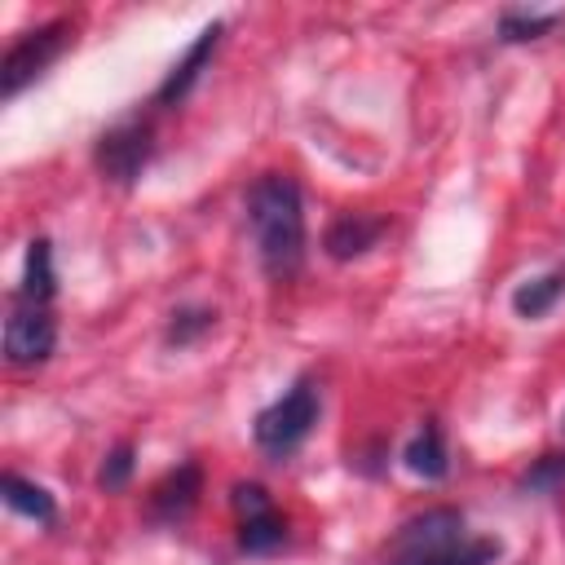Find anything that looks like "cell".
I'll list each match as a JSON object with an SVG mask.
<instances>
[{"instance_id": "6da1fadb", "label": "cell", "mask_w": 565, "mask_h": 565, "mask_svg": "<svg viewBox=\"0 0 565 565\" xmlns=\"http://www.w3.org/2000/svg\"><path fill=\"white\" fill-rule=\"evenodd\" d=\"M247 221L260 247V265L269 278H291L305 260V212H300V190L291 177H260L247 199Z\"/></svg>"}, {"instance_id": "7a4b0ae2", "label": "cell", "mask_w": 565, "mask_h": 565, "mask_svg": "<svg viewBox=\"0 0 565 565\" xmlns=\"http://www.w3.org/2000/svg\"><path fill=\"white\" fill-rule=\"evenodd\" d=\"M318 424V388L309 380H300L291 393H282L274 406H265L256 415V441L274 455L300 446L309 437V428Z\"/></svg>"}, {"instance_id": "3957f363", "label": "cell", "mask_w": 565, "mask_h": 565, "mask_svg": "<svg viewBox=\"0 0 565 565\" xmlns=\"http://www.w3.org/2000/svg\"><path fill=\"white\" fill-rule=\"evenodd\" d=\"M66 40H71V22H49V26H40V31H26V35L4 53V62H0V97H4V102L18 97V93L66 49Z\"/></svg>"}, {"instance_id": "277c9868", "label": "cell", "mask_w": 565, "mask_h": 565, "mask_svg": "<svg viewBox=\"0 0 565 565\" xmlns=\"http://www.w3.org/2000/svg\"><path fill=\"white\" fill-rule=\"evenodd\" d=\"M53 344H57V322L40 305H22V309L9 313V322H4V358H9V366L49 362Z\"/></svg>"}, {"instance_id": "5b68a950", "label": "cell", "mask_w": 565, "mask_h": 565, "mask_svg": "<svg viewBox=\"0 0 565 565\" xmlns=\"http://www.w3.org/2000/svg\"><path fill=\"white\" fill-rule=\"evenodd\" d=\"M150 159V128L146 124H115L97 141V168L115 185H132Z\"/></svg>"}, {"instance_id": "8992f818", "label": "cell", "mask_w": 565, "mask_h": 565, "mask_svg": "<svg viewBox=\"0 0 565 565\" xmlns=\"http://www.w3.org/2000/svg\"><path fill=\"white\" fill-rule=\"evenodd\" d=\"M459 539H468V534H463V516H459L455 508H433V512H424V516H415V521H406V525L397 530L393 552L450 547V543H459Z\"/></svg>"}, {"instance_id": "52a82bcc", "label": "cell", "mask_w": 565, "mask_h": 565, "mask_svg": "<svg viewBox=\"0 0 565 565\" xmlns=\"http://www.w3.org/2000/svg\"><path fill=\"white\" fill-rule=\"evenodd\" d=\"M199 490H203L199 463H177V468L150 490V512H154L159 521H181V516L199 503Z\"/></svg>"}, {"instance_id": "ba28073f", "label": "cell", "mask_w": 565, "mask_h": 565, "mask_svg": "<svg viewBox=\"0 0 565 565\" xmlns=\"http://www.w3.org/2000/svg\"><path fill=\"white\" fill-rule=\"evenodd\" d=\"M216 40H221V22H212V26H203L199 31V40L190 44V53L168 71V79L159 84V102L163 106H172V102H181L190 88H194V79H199V71L207 66V57H212V49H216Z\"/></svg>"}, {"instance_id": "9c48e42d", "label": "cell", "mask_w": 565, "mask_h": 565, "mask_svg": "<svg viewBox=\"0 0 565 565\" xmlns=\"http://www.w3.org/2000/svg\"><path fill=\"white\" fill-rule=\"evenodd\" d=\"M499 556V539H459L450 547H424V552H393L388 565H490Z\"/></svg>"}, {"instance_id": "30bf717a", "label": "cell", "mask_w": 565, "mask_h": 565, "mask_svg": "<svg viewBox=\"0 0 565 565\" xmlns=\"http://www.w3.org/2000/svg\"><path fill=\"white\" fill-rule=\"evenodd\" d=\"M380 234H384V221H380V216L349 212V216H340V221L327 230V252H331L335 260H353V256H362L366 247H375Z\"/></svg>"}, {"instance_id": "8fae6325", "label": "cell", "mask_w": 565, "mask_h": 565, "mask_svg": "<svg viewBox=\"0 0 565 565\" xmlns=\"http://www.w3.org/2000/svg\"><path fill=\"white\" fill-rule=\"evenodd\" d=\"M0 494H4V503H9L13 512H22V516H31V521H40V525H53V516H57L53 494H49L44 486H35V481L18 477V472H4Z\"/></svg>"}, {"instance_id": "7c38bea8", "label": "cell", "mask_w": 565, "mask_h": 565, "mask_svg": "<svg viewBox=\"0 0 565 565\" xmlns=\"http://www.w3.org/2000/svg\"><path fill=\"white\" fill-rule=\"evenodd\" d=\"M53 247H49V238H35L31 247H26V269H22V305H49V296H53Z\"/></svg>"}, {"instance_id": "4fadbf2b", "label": "cell", "mask_w": 565, "mask_h": 565, "mask_svg": "<svg viewBox=\"0 0 565 565\" xmlns=\"http://www.w3.org/2000/svg\"><path fill=\"white\" fill-rule=\"evenodd\" d=\"M561 296H565V269H552L534 282H521L512 291V309H516V318H543Z\"/></svg>"}, {"instance_id": "5bb4252c", "label": "cell", "mask_w": 565, "mask_h": 565, "mask_svg": "<svg viewBox=\"0 0 565 565\" xmlns=\"http://www.w3.org/2000/svg\"><path fill=\"white\" fill-rule=\"evenodd\" d=\"M402 459H406L411 472H419V477H428V481L446 477V446H441V433H437L433 424H424V428L411 437V446L402 450Z\"/></svg>"}, {"instance_id": "9a60e30c", "label": "cell", "mask_w": 565, "mask_h": 565, "mask_svg": "<svg viewBox=\"0 0 565 565\" xmlns=\"http://www.w3.org/2000/svg\"><path fill=\"white\" fill-rule=\"evenodd\" d=\"M282 539H287V525H282V516H278L274 508L260 512V516L238 521V543H243L247 552H274Z\"/></svg>"}, {"instance_id": "2e32d148", "label": "cell", "mask_w": 565, "mask_h": 565, "mask_svg": "<svg viewBox=\"0 0 565 565\" xmlns=\"http://www.w3.org/2000/svg\"><path fill=\"white\" fill-rule=\"evenodd\" d=\"M216 322V313L212 309H181V313H172V327H168V344H190L199 331H207Z\"/></svg>"}, {"instance_id": "e0dca14e", "label": "cell", "mask_w": 565, "mask_h": 565, "mask_svg": "<svg viewBox=\"0 0 565 565\" xmlns=\"http://www.w3.org/2000/svg\"><path fill=\"white\" fill-rule=\"evenodd\" d=\"M521 486H525V490H556V486H565V455H543V459L525 472Z\"/></svg>"}, {"instance_id": "ac0fdd59", "label": "cell", "mask_w": 565, "mask_h": 565, "mask_svg": "<svg viewBox=\"0 0 565 565\" xmlns=\"http://www.w3.org/2000/svg\"><path fill=\"white\" fill-rule=\"evenodd\" d=\"M556 26V13H543V18H530V13H503V40H534L543 31Z\"/></svg>"}, {"instance_id": "d6986e66", "label": "cell", "mask_w": 565, "mask_h": 565, "mask_svg": "<svg viewBox=\"0 0 565 565\" xmlns=\"http://www.w3.org/2000/svg\"><path fill=\"white\" fill-rule=\"evenodd\" d=\"M128 477H132V446L124 441V446H115V450L106 455V463H102V477H97V481H102L106 490H119Z\"/></svg>"}, {"instance_id": "ffe728a7", "label": "cell", "mask_w": 565, "mask_h": 565, "mask_svg": "<svg viewBox=\"0 0 565 565\" xmlns=\"http://www.w3.org/2000/svg\"><path fill=\"white\" fill-rule=\"evenodd\" d=\"M234 508H238V521H247V516L269 512L274 503H269V494L260 486H234Z\"/></svg>"}]
</instances>
